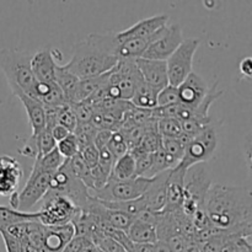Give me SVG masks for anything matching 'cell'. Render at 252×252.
Here are the masks:
<instances>
[{"instance_id": "cell-30", "label": "cell", "mask_w": 252, "mask_h": 252, "mask_svg": "<svg viewBox=\"0 0 252 252\" xmlns=\"http://www.w3.org/2000/svg\"><path fill=\"white\" fill-rule=\"evenodd\" d=\"M157 129L161 138L179 139L182 135L181 123L176 118H160L157 121Z\"/></svg>"}, {"instance_id": "cell-7", "label": "cell", "mask_w": 252, "mask_h": 252, "mask_svg": "<svg viewBox=\"0 0 252 252\" xmlns=\"http://www.w3.org/2000/svg\"><path fill=\"white\" fill-rule=\"evenodd\" d=\"M217 145H218V137L216 129L212 125L207 126L185 147L184 157L176 169L187 171L194 165L208 161L213 157Z\"/></svg>"}, {"instance_id": "cell-38", "label": "cell", "mask_w": 252, "mask_h": 252, "mask_svg": "<svg viewBox=\"0 0 252 252\" xmlns=\"http://www.w3.org/2000/svg\"><path fill=\"white\" fill-rule=\"evenodd\" d=\"M58 125L63 126V127L66 128L70 133H73L74 130H75L78 122H76L75 113H74L71 105H65L62 107L61 113H59L58 117Z\"/></svg>"}, {"instance_id": "cell-39", "label": "cell", "mask_w": 252, "mask_h": 252, "mask_svg": "<svg viewBox=\"0 0 252 252\" xmlns=\"http://www.w3.org/2000/svg\"><path fill=\"white\" fill-rule=\"evenodd\" d=\"M98 152V161H97V167L106 175V176H110L111 170H112L113 164H115V158L112 157V154L110 153V150L107 149V147H101L97 148Z\"/></svg>"}, {"instance_id": "cell-34", "label": "cell", "mask_w": 252, "mask_h": 252, "mask_svg": "<svg viewBox=\"0 0 252 252\" xmlns=\"http://www.w3.org/2000/svg\"><path fill=\"white\" fill-rule=\"evenodd\" d=\"M57 149H58V152L61 153V155L65 160L71 159V158L75 157L76 154H79V145L78 142H76L75 135L71 133V134H69L65 139L57 143Z\"/></svg>"}, {"instance_id": "cell-37", "label": "cell", "mask_w": 252, "mask_h": 252, "mask_svg": "<svg viewBox=\"0 0 252 252\" xmlns=\"http://www.w3.org/2000/svg\"><path fill=\"white\" fill-rule=\"evenodd\" d=\"M71 107H73L74 113H75L78 125H83V123L90 122L91 117H93L94 115V111H95L94 110V106L91 105L90 102H88V101L74 103V105H71Z\"/></svg>"}, {"instance_id": "cell-2", "label": "cell", "mask_w": 252, "mask_h": 252, "mask_svg": "<svg viewBox=\"0 0 252 252\" xmlns=\"http://www.w3.org/2000/svg\"><path fill=\"white\" fill-rule=\"evenodd\" d=\"M118 46L117 32L91 33L74 46L73 56L64 66L79 79L100 76L112 70L120 61Z\"/></svg>"}, {"instance_id": "cell-23", "label": "cell", "mask_w": 252, "mask_h": 252, "mask_svg": "<svg viewBox=\"0 0 252 252\" xmlns=\"http://www.w3.org/2000/svg\"><path fill=\"white\" fill-rule=\"evenodd\" d=\"M127 236L133 244H155L158 243L157 228L144 223L139 219H134L127 230Z\"/></svg>"}, {"instance_id": "cell-19", "label": "cell", "mask_w": 252, "mask_h": 252, "mask_svg": "<svg viewBox=\"0 0 252 252\" xmlns=\"http://www.w3.org/2000/svg\"><path fill=\"white\" fill-rule=\"evenodd\" d=\"M186 171L175 167L170 172L169 180H167V196L166 206L162 212H174L181 209L182 202H184V184Z\"/></svg>"}, {"instance_id": "cell-6", "label": "cell", "mask_w": 252, "mask_h": 252, "mask_svg": "<svg viewBox=\"0 0 252 252\" xmlns=\"http://www.w3.org/2000/svg\"><path fill=\"white\" fill-rule=\"evenodd\" d=\"M152 179L137 176L126 181H108L103 187L94 189L90 196L103 202H122L140 198L149 187Z\"/></svg>"}, {"instance_id": "cell-20", "label": "cell", "mask_w": 252, "mask_h": 252, "mask_svg": "<svg viewBox=\"0 0 252 252\" xmlns=\"http://www.w3.org/2000/svg\"><path fill=\"white\" fill-rule=\"evenodd\" d=\"M15 96L19 97V100L21 101L25 110H26L30 126H31L32 129L31 137H37L46 128V117H44L43 105L38 100L30 97V96L25 95L24 93H17L15 94Z\"/></svg>"}, {"instance_id": "cell-16", "label": "cell", "mask_w": 252, "mask_h": 252, "mask_svg": "<svg viewBox=\"0 0 252 252\" xmlns=\"http://www.w3.org/2000/svg\"><path fill=\"white\" fill-rule=\"evenodd\" d=\"M171 170L161 172L157 176L152 177L149 187L143 194L147 209L152 212H162L166 206L167 196V180H169Z\"/></svg>"}, {"instance_id": "cell-13", "label": "cell", "mask_w": 252, "mask_h": 252, "mask_svg": "<svg viewBox=\"0 0 252 252\" xmlns=\"http://www.w3.org/2000/svg\"><path fill=\"white\" fill-rule=\"evenodd\" d=\"M24 171L15 158L10 155L0 157V196L10 197L17 192Z\"/></svg>"}, {"instance_id": "cell-21", "label": "cell", "mask_w": 252, "mask_h": 252, "mask_svg": "<svg viewBox=\"0 0 252 252\" xmlns=\"http://www.w3.org/2000/svg\"><path fill=\"white\" fill-rule=\"evenodd\" d=\"M160 31H161V30H160ZM160 31L158 32L154 37H150V38H130V39H126V41H122V42H118V43H120V46H118V49H117L118 58L120 59L142 58L144 52L147 51L148 47L152 44V42L157 38L158 34L160 33Z\"/></svg>"}, {"instance_id": "cell-4", "label": "cell", "mask_w": 252, "mask_h": 252, "mask_svg": "<svg viewBox=\"0 0 252 252\" xmlns=\"http://www.w3.org/2000/svg\"><path fill=\"white\" fill-rule=\"evenodd\" d=\"M212 185L211 177L201 165H194L187 170L184 184V202L181 206L182 213L187 218L191 219L196 212L204 209L207 193Z\"/></svg>"}, {"instance_id": "cell-5", "label": "cell", "mask_w": 252, "mask_h": 252, "mask_svg": "<svg viewBox=\"0 0 252 252\" xmlns=\"http://www.w3.org/2000/svg\"><path fill=\"white\" fill-rule=\"evenodd\" d=\"M38 221L44 226H61L71 223L80 209L69 198L49 191L42 198L38 209Z\"/></svg>"}, {"instance_id": "cell-25", "label": "cell", "mask_w": 252, "mask_h": 252, "mask_svg": "<svg viewBox=\"0 0 252 252\" xmlns=\"http://www.w3.org/2000/svg\"><path fill=\"white\" fill-rule=\"evenodd\" d=\"M38 220V212H20L10 207L0 206V231L15 224Z\"/></svg>"}, {"instance_id": "cell-18", "label": "cell", "mask_w": 252, "mask_h": 252, "mask_svg": "<svg viewBox=\"0 0 252 252\" xmlns=\"http://www.w3.org/2000/svg\"><path fill=\"white\" fill-rule=\"evenodd\" d=\"M75 238V228L71 223L61 226H46L43 248L48 252H62L64 248Z\"/></svg>"}, {"instance_id": "cell-14", "label": "cell", "mask_w": 252, "mask_h": 252, "mask_svg": "<svg viewBox=\"0 0 252 252\" xmlns=\"http://www.w3.org/2000/svg\"><path fill=\"white\" fill-rule=\"evenodd\" d=\"M134 61L145 84L157 89L158 91L169 85L166 61H154V59L145 58H138Z\"/></svg>"}, {"instance_id": "cell-35", "label": "cell", "mask_w": 252, "mask_h": 252, "mask_svg": "<svg viewBox=\"0 0 252 252\" xmlns=\"http://www.w3.org/2000/svg\"><path fill=\"white\" fill-rule=\"evenodd\" d=\"M179 102V91H177V88H175V86L167 85L166 88H164L158 93L157 107H165V106L175 105V103Z\"/></svg>"}, {"instance_id": "cell-32", "label": "cell", "mask_w": 252, "mask_h": 252, "mask_svg": "<svg viewBox=\"0 0 252 252\" xmlns=\"http://www.w3.org/2000/svg\"><path fill=\"white\" fill-rule=\"evenodd\" d=\"M32 138H34V140H36V147H37L36 159H39V158L48 154V153H51L52 150L57 148V143L56 140L53 139V137H52L51 130L46 129V128H44V129L42 130L37 137H32Z\"/></svg>"}, {"instance_id": "cell-40", "label": "cell", "mask_w": 252, "mask_h": 252, "mask_svg": "<svg viewBox=\"0 0 252 252\" xmlns=\"http://www.w3.org/2000/svg\"><path fill=\"white\" fill-rule=\"evenodd\" d=\"M79 154L81 155L83 160L85 161V164L88 165V167L90 170L95 169L97 166L98 161V152L97 148L95 147V144H91L89 147L83 148V149L79 152Z\"/></svg>"}, {"instance_id": "cell-12", "label": "cell", "mask_w": 252, "mask_h": 252, "mask_svg": "<svg viewBox=\"0 0 252 252\" xmlns=\"http://www.w3.org/2000/svg\"><path fill=\"white\" fill-rule=\"evenodd\" d=\"M180 103L194 110L206 98L209 88L203 78L192 71L181 85L177 86Z\"/></svg>"}, {"instance_id": "cell-44", "label": "cell", "mask_w": 252, "mask_h": 252, "mask_svg": "<svg viewBox=\"0 0 252 252\" xmlns=\"http://www.w3.org/2000/svg\"><path fill=\"white\" fill-rule=\"evenodd\" d=\"M89 239L86 238H80V236H75L65 248L62 250V252H80L83 246L85 245V243L88 241Z\"/></svg>"}, {"instance_id": "cell-15", "label": "cell", "mask_w": 252, "mask_h": 252, "mask_svg": "<svg viewBox=\"0 0 252 252\" xmlns=\"http://www.w3.org/2000/svg\"><path fill=\"white\" fill-rule=\"evenodd\" d=\"M167 21H169V16L166 15H157V16L140 20L129 29L117 32V39L118 42H122L130 38H150V37H154L160 30L167 26Z\"/></svg>"}, {"instance_id": "cell-24", "label": "cell", "mask_w": 252, "mask_h": 252, "mask_svg": "<svg viewBox=\"0 0 252 252\" xmlns=\"http://www.w3.org/2000/svg\"><path fill=\"white\" fill-rule=\"evenodd\" d=\"M135 176V160L130 152L126 153L123 157L117 159L113 164L108 181H126V180L134 179ZM106 182V184H107Z\"/></svg>"}, {"instance_id": "cell-1", "label": "cell", "mask_w": 252, "mask_h": 252, "mask_svg": "<svg viewBox=\"0 0 252 252\" xmlns=\"http://www.w3.org/2000/svg\"><path fill=\"white\" fill-rule=\"evenodd\" d=\"M204 211L214 228L234 235L252 236V196L249 189L212 185Z\"/></svg>"}, {"instance_id": "cell-8", "label": "cell", "mask_w": 252, "mask_h": 252, "mask_svg": "<svg viewBox=\"0 0 252 252\" xmlns=\"http://www.w3.org/2000/svg\"><path fill=\"white\" fill-rule=\"evenodd\" d=\"M198 46L199 39L186 38L167 58L166 70L169 85L177 88L193 71V58Z\"/></svg>"}, {"instance_id": "cell-50", "label": "cell", "mask_w": 252, "mask_h": 252, "mask_svg": "<svg viewBox=\"0 0 252 252\" xmlns=\"http://www.w3.org/2000/svg\"><path fill=\"white\" fill-rule=\"evenodd\" d=\"M96 252H101L100 250H98V249H96Z\"/></svg>"}, {"instance_id": "cell-36", "label": "cell", "mask_w": 252, "mask_h": 252, "mask_svg": "<svg viewBox=\"0 0 252 252\" xmlns=\"http://www.w3.org/2000/svg\"><path fill=\"white\" fill-rule=\"evenodd\" d=\"M161 149L179 161H181L185 153V147L180 139H172V138H161Z\"/></svg>"}, {"instance_id": "cell-3", "label": "cell", "mask_w": 252, "mask_h": 252, "mask_svg": "<svg viewBox=\"0 0 252 252\" xmlns=\"http://www.w3.org/2000/svg\"><path fill=\"white\" fill-rule=\"evenodd\" d=\"M31 57L26 52L11 48L0 51V69L14 95L24 93L33 98L37 81L31 70Z\"/></svg>"}, {"instance_id": "cell-41", "label": "cell", "mask_w": 252, "mask_h": 252, "mask_svg": "<svg viewBox=\"0 0 252 252\" xmlns=\"http://www.w3.org/2000/svg\"><path fill=\"white\" fill-rule=\"evenodd\" d=\"M43 107H44V117H46V129L51 130L54 126L58 125L59 113H61V110L63 106L58 107V106L43 105Z\"/></svg>"}, {"instance_id": "cell-31", "label": "cell", "mask_w": 252, "mask_h": 252, "mask_svg": "<svg viewBox=\"0 0 252 252\" xmlns=\"http://www.w3.org/2000/svg\"><path fill=\"white\" fill-rule=\"evenodd\" d=\"M130 152V154L134 157L135 160V176H142L147 177L148 172L152 169L153 160H154V154H150V153L142 152L140 149L135 148V149L128 150Z\"/></svg>"}, {"instance_id": "cell-10", "label": "cell", "mask_w": 252, "mask_h": 252, "mask_svg": "<svg viewBox=\"0 0 252 252\" xmlns=\"http://www.w3.org/2000/svg\"><path fill=\"white\" fill-rule=\"evenodd\" d=\"M52 172L43 171L37 167H32L31 175L26 181L24 189L19 192V208L20 212H30V209L42 201L49 189Z\"/></svg>"}, {"instance_id": "cell-46", "label": "cell", "mask_w": 252, "mask_h": 252, "mask_svg": "<svg viewBox=\"0 0 252 252\" xmlns=\"http://www.w3.org/2000/svg\"><path fill=\"white\" fill-rule=\"evenodd\" d=\"M51 133H52V137H53V139L56 140V143L62 142V140L65 139L69 134H71V133L69 132L66 128H64L63 126H61V125L54 126V127L51 129Z\"/></svg>"}, {"instance_id": "cell-45", "label": "cell", "mask_w": 252, "mask_h": 252, "mask_svg": "<svg viewBox=\"0 0 252 252\" xmlns=\"http://www.w3.org/2000/svg\"><path fill=\"white\" fill-rule=\"evenodd\" d=\"M20 154L24 155L27 158H34L37 157V147H36V140L34 138L30 137V139L25 143V147L20 150Z\"/></svg>"}, {"instance_id": "cell-49", "label": "cell", "mask_w": 252, "mask_h": 252, "mask_svg": "<svg viewBox=\"0 0 252 252\" xmlns=\"http://www.w3.org/2000/svg\"><path fill=\"white\" fill-rule=\"evenodd\" d=\"M80 252H96V248L90 240H88L85 243V245L83 246V249H81Z\"/></svg>"}, {"instance_id": "cell-43", "label": "cell", "mask_w": 252, "mask_h": 252, "mask_svg": "<svg viewBox=\"0 0 252 252\" xmlns=\"http://www.w3.org/2000/svg\"><path fill=\"white\" fill-rule=\"evenodd\" d=\"M0 235H1L2 241L5 244L6 252H20V241L17 239L9 235L6 231H0Z\"/></svg>"}, {"instance_id": "cell-9", "label": "cell", "mask_w": 252, "mask_h": 252, "mask_svg": "<svg viewBox=\"0 0 252 252\" xmlns=\"http://www.w3.org/2000/svg\"><path fill=\"white\" fill-rule=\"evenodd\" d=\"M143 78L135 65L134 59H120L115 68L108 73V85L120 90L121 100L130 101Z\"/></svg>"}, {"instance_id": "cell-26", "label": "cell", "mask_w": 252, "mask_h": 252, "mask_svg": "<svg viewBox=\"0 0 252 252\" xmlns=\"http://www.w3.org/2000/svg\"><path fill=\"white\" fill-rule=\"evenodd\" d=\"M159 91L157 89L152 88L150 85L143 81L135 90L134 95L130 98V103L135 108H142V110H154L157 108V97Z\"/></svg>"}, {"instance_id": "cell-27", "label": "cell", "mask_w": 252, "mask_h": 252, "mask_svg": "<svg viewBox=\"0 0 252 252\" xmlns=\"http://www.w3.org/2000/svg\"><path fill=\"white\" fill-rule=\"evenodd\" d=\"M105 208L111 209V211H117L121 213H125L127 216L132 217L133 219L137 218L142 212L147 209L145 202L143 199V196L137 199H130V201H122V202H103L100 201Z\"/></svg>"}, {"instance_id": "cell-48", "label": "cell", "mask_w": 252, "mask_h": 252, "mask_svg": "<svg viewBox=\"0 0 252 252\" xmlns=\"http://www.w3.org/2000/svg\"><path fill=\"white\" fill-rule=\"evenodd\" d=\"M155 244H134V252H155Z\"/></svg>"}, {"instance_id": "cell-33", "label": "cell", "mask_w": 252, "mask_h": 252, "mask_svg": "<svg viewBox=\"0 0 252 252\" xmlns=\"http://www.w3.org/2000/svg\"><path fill=\"white\" fill-rule=\"evenodd\" d=\"M106 147L110 150V153L112 154V157L115 158V160L120 159L121 157H123V155L128 152V145L127 143H126L125 137H123V134L120 130L112 132Z\"/></svg>"}, {"instance_id": "cell-11", "label": "cell", "mask_w": 252, "mask_h": 252, "mask_svg": "<svg viewBox=\"0 0 252 252\" xmlns=\"http://www.w3.org/2000/svg\"><path fill=\"white\" fill-rule=\"evenodd\" d=\"M184 39L182 30L179 24L164 27L158 34L157 38L148 47L142 58L154 59V61H167V58L179 48Z\"/></svg>"}, {"instance_id": "cell-47", "label": "cell", "mask_w": 252, "mask_h": 252, "mask_svg": "<svg viewBox=\"0 0 252 252\" xmlns=\"http://www.w3.org/2000/svg\"><path fill=\"white\" fill-rule=\"evenodd\" d=\"M239 70H240L241 75L245 76L246 79H251L252 76V59L250 57L241 59L240 64H239Z\"/></svg>"}, {"instance_id": "cell-22", "label": "cell", "mask_w": 252, "mask_h": 252, "mask_svg": "<svg viewBox=\"0 0 252 252\" xmlns=\"http://www.w3.org/2000/svg\"><path fill=\"white\" fill-rule=\"evenodd\" d=\"M80 79L76 78L73 73L68 70L64 65L57 64L56 66V84L63 93L65 102L68 105H73L74 96H75L76 89Z\"/></svg>"}, {"instance_id": "cell-17", "label": "cell", "mask_w": 252, "mask_h": 252, "mask_svg": "<svg viewBox=\"0 0 252 252\" xmlns=\"http://www.w3.org/2000/svg\"><path fill=\"white\" fill-rule=\"evenodd\" d=\"M56 66L52 49L43 48L31 57V70L38 83L56 84Z\"/></svg>"}, {"instance_id": "cell-29", "label": "cell", "mask_w": 252, "mask_h": 252, "mask_svg": "<svg viewBox=\"0 0 252 252\" xmlns=\"http://www.w3.org/2000/svg\"><path fill=\"white\" fill-rule=\"evenodd\" d=\"M64 161H65V159L62 157L61 153H59L58 149L56 148V149H53L51 153H48V154L43 155V157L39 158V159L34 160L33 166L39 170H43V171L54 174V172L64 164Z\"/></svg>"}, {"instance_id": "cell-28", "label": "cell", "mask_w": 252, "mask_h": 252, "mask_svg": "<svg viewBox=\"0 0 252 252\" xmlns=\"http://www.w3.org/2000/svg\"><path fill=\"white\" fill-rule=\"evenodd\" d=\"M179 160L172 158L171 155L165 153L164 150L160 148L157 153H154V160H153L152 169L148 172L147 177L152 179V177L157 176V175L161 174V172L164 171H167V170H174L175 167L179 165Z\"/></svg>"}, {"instance_id": "cell-42", "label": "cell", "mask_w": 252, "mask_h": 252, "mask_svg": "<svg viewBox=\"0 0 252 252\" xmlns=\"http://www.w3.org/2000/svg\"><path fill=\"white\" fill-rule=\"evenodd\" d=\"M233 252H252L251 236H234Z\"/></svg>"}]
</instances>
